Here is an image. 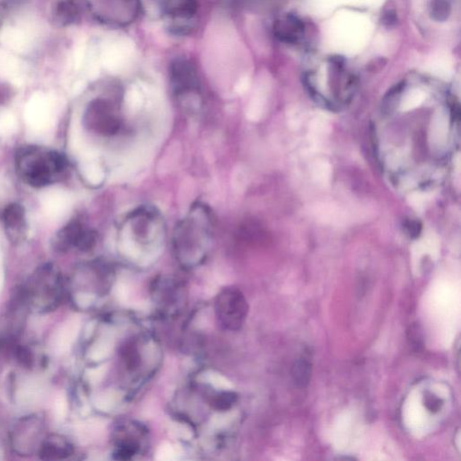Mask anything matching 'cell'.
Instances as JSON below:
<instances>
[{"instance_id":"obj_1","label":"cell","mask_w":461,"mask_h":461,"mask_svg":"<svg viewBox=\"0 0 461 461\" xmlns=\"http://www.w3.org/2000/svg\"><path fill=\"white\" fill-rule=\"evenodd\" d=\"M212 237L210 211L203 204H197L189 215L180 221L173 235L177 257L184 263H197L206 256Z\"/></svg>"},{"instance_id":"obj_2","label":"cell","mask_w":461,"mask_h":461,"mask_svg":"<svg viewBox=\"0 0 461 461\" xmlns=\"http://www.w3.org/2000/svg\"><path fill=\"white\" fill-rule=\"evenodd\" d=\"M16 169L29 186L44 187L64 177L69 163L58 151L37 146L23 147L16 156Z\"/></svg>"},{"instance_id":"obj_3","label":"cell","mask_w":461,"mask_h":461,"mask_svg":"<svg viewBox=\"0 0 461 461\" xmlns=\"http://www.w3.org/2000/svg\"><path fill=\"white\" fill-rule=\"evenodd\" d=\"M22 289L29 309L45 314L56 310L61 305L66 286L57 267L48 263L36 269Z\"/></svg>"},{"instance_id":"obj_4","label":"cell","mask_w":461,"mask_h":461,"mask_svg":"<svg viewBox=\"0 0 461 461\" xmlns=\"http://www.w3.org/2000/svg\"><path fill=\"white\" fill-rule=\"evenodd\" d=\"M46 431L45 418L39 414L19 418L9 433V444L13 453L21 457L37 453Z\"/></svg>"},{"instance_id":"obj_5","label":"cell","mask_w":461,"mask_h":461,"mask_svg":"<svg viewBox=\"0 0 461 461\" xmlns=\"http://www.w3.org/2000/svg\"><path fill=\"white\" fill-rule=\"evenodd\" d=\"M215 308L220 324L229 331L240 330L249 312L245 295L235 288L223 289L216 296Z\"/></svg>"},{"instance_id":"obj_6","label":"cell","mask_w":461,"mask_h":461,"mask_svg":"<svg viewBox=\"0 0 461 461\" xmlns=\"http://www.w3.org/2000/svg\"><path fill=\"white\" fill-rule=\"evenodd\" d=\"M85 121L86 126L104 136H115L121 128L117 112L110 102L104 100H95L88 105Z\"/></svg>"},{"instance_id":"obj_7","label":"cell","mask_w":461,"mask_h":461,"mask_svg":"<svg viewBox=\"0 0 461 461\" xmlns=\"http://www.w3.org/2000/svg\"><path fill=\"white\" fill-rule=\"evenodd\" d=\"M170 80L174 94L180 100L199 95L200 82L197 69L185 59H177L170 65Z\"/></svg>"},{"instance_id":"obj_8","label":"cell","mask_w":461,"mask_h":461,"mask_svg":"<svg viewBox=\"0 0 461 461\" xmlns=\"http://www.w3.org/2000/svg\"><path fill=\"white\" fill-rule=\"evenodd\" d=\"M94 230L86 228L80 220H71L56 235L54 246L58 252H65L71 248L86 252L93 245Z\"/></svg>"},{"instance_id":"obj_9","label":"cell","mask_w":461,"mask_h":461,"mask_svg":"<svg viewBox=\"0 0 461 461\" xmlns=\"http://www.w3.org/2000/svg\"><path fill=\"white\" fill-rule=\"evenodd\" d=\"M74 447L70 440L60 434L46 436L37 451L44 460H64L74 455Z\"/></svg>"},{"instance_id":"obj_10","label":"cell","mask_w":461,"mask_h":461,"mask_svg":"<svg viewBox=\"0 0 461 461\" xmlns=\"http://www.w3.org/2000/svg\"><path fill=\"white\" fill-rule=\"evenodd\" d=\"M131 427L120 426L115 431V455L117 460H130L139 453L141 443L139 437L141 436V428L134 426V431L130 433Z\"/></svg>"},{"instance_id":"obj_11","label":"cell","mask_w":461,"mask_h":461,"mask_svg":"<svg viewBox=\"0 0 461 461\" xmlns=\"http://www.w3.org/2000/svg\"><path fill=\"white\" fill-rule=\"evenodd\" d=\"M1 218L9 238L13 242L21 240L26 226L24 207L18 204H11L3 211Z\"/></svg>"},{"instance_id":"obj_12","label":"cell","mask_w":461,"mask_h":461,"mask_svg":"<svg viewBox=\"0 0 461 461\" xmlns=\"http://www.w3.org/2000/svg\"><path fill=\"white\" fill-rule=\"evenodd\" d=\"M274 34L286 44H294L304 35V25L296 16L288 15L275 23Z\"/></svg>"},{"instance_id":"obj_13","label":"cell","mask_w":461,"mask_h":461,"mask_svg":"<svg viewBox=\"0 0 461 461\" xmlns=\"http://www.w3.org/2000/svg\"><path fill=\"white\" fill-rule=\"evenodd\" d=\"M164 14L175 19H190L197 11V0H163Z\"/></svg>"},{"instance_id":"obj_14","label":"cell","mask_w":461,"mask_h":461,"mask_svg":"<svg viewBox=\"0 0 461 461\" xmlns=\"http://www.w3.org/2000/svg\"><path fill=\"white\" fill-rule=\"evenodd\" d=\"M313 361L311 354H304L295 361L292 368V378L296 386L305 387L311 380Z\"/></svg>"},{"instance_id":"obj_15","label":"cell","mask_w":461,"mask_h":461,"mask_svg":"<svg viewBox=\"0 0 461 461\" xmlns=\"http://www.w3.org/2000/svg\"><path fill=\"white\" fill-rule=\"evenodd\" d=\"M58 21L64 25H71L78 18V8L74 0H62L56 8Z\"/></svg>"},{"instance_id":"obj_16","label":"cell","mask_w":461,"mask_h":461,"mask_svg":"<svg viewBox=\"0 0 461 461\" xmlns=\"http://www.w3.org/2000/svg\"><path fill=\"white\" fill-rule=\"evenodd\" d=\"M122 358H123L128 370H134L140 365V355L137 346L134 342H128L122 349Z\"/></svg>"},{"instance_id":"obj_17","label":"cell","mask_w":461,"mask_h":461,"mask_svg":"<svg viewBox=\"0 0 461 461\" xmlns=\"http://www.w3.org/2000/svg\"><path fill=\"white\" fill-rule=\"evenodd\" d=\"M451 6L449 0H431L430 14L436 21H445L450 14Z\"/></svg>"},{"instance_id":"obj_18","label":"cell","mask_w":461,"mask_h":461,"mask_svg":"<svg viewBox=\"0 0 461 461\" xmlns=\"http://www.w3.org/2000/svg\"><path fill=\"white\" fill-rule=\"evenodd\" d=\"M15 354L18 361L21 362L23 366L26 368L32 367L33 356L32 354L28 349L22 347V346L16 345L15 348Z\"/></svg>"},{"instance_id":"obj_19","label":"cell","mask_w":461,"mask_h":461,"mask_svg":"<svg viewBox=\"0 0 461 461\" xmlns=\"http://www.w3.org/2000/svg\"><path fill=\"white\" fill-rule=\"evenodd\" d=\"M424 406L427 408L428 410L431 412V413H437L438 411L440 410L441 407H443V402L440 398L434 396V395L431 393H427L424 398Z\"/></svg>"}]
</instances>
